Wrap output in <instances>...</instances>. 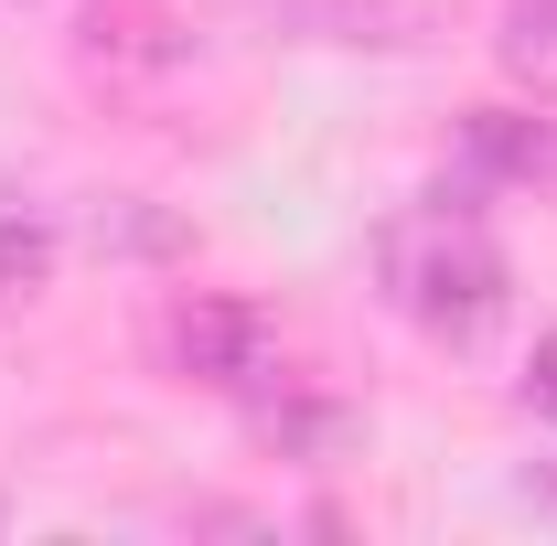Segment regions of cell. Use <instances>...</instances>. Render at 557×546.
Returning a JSON list of instances; mask_svg holds the SVG:
<instances>
[{
    "label": "cell",
    "instance_id": "4",
    "mask_svg": "<svg viewBox=\"0 0 557 546\" xmlns=\"http://www.w3.org/2000/svg\"><path fill=\"white\" fill-rule=\"evenodd\" d=\"M258 439H269L278 461H333V450H354L364 439V418L354 408H333V397H258Z\"/></svg>",
    "mask_w": 557,
    "mask_h": 546
},
{
    "label": "cell",
    "instance_id": "1",
    "mask_svg": "<svg viewBox=\"0 0 557 546\" xmlns=\"http://www.w3.org/2000/svg\"><path fill=\"white\" fill-rule=\"evenodd\" d=\"M375 269H386V300L408 311L429 343H472L504 322V247L483 236V214H461V204H418L386 225V247H375Z\"/></svg>",
    "mask_w": 557,
    "mask_h": 546
},
{
    "label": "cell",
    "instance_id": "2",
    "mask_svg": "<svg viewBox=\"0 0 557 546\" xmlns=\"http://www.w3.org/2000/svg\"><path fill=\"white\" fill-rule=\"evenodd\" d=\"M161 343H172V364H183L194 386H225V397L289 386V375H278V322L258 311V300H236V289H194Z\"/></svg>",
    "mask_w": 557,
    "mask_h": 546
},
{
    "label": "cell",
    "instance_id": "8",
    "mask_svg": "<svg viewBox=\"0 0 557 546\" xmlns=\"http://www.w3.org/2000/svg\"><path fill=\"white\" fill-rule=\"evenodd\" d=\"M97 247H172V225H150V214H97Z\"/></svg>",
    "mask_w": 557,
    "mask_h": 546
},
{
    "label": "cell",
    "instance_id": "7",
    "mask_svg": "<svg viewBox=\"0 0 557 546\" xmlns=\"http://www.w3.org/2000/svg\"><path fill=\"white\" fill-rule=\"evenodd\" d=\"M525 408L557 429V333H536V353H525Z\"/></svg>",
    "mask_w": 557,
    "mask_h": 546
},
{
    "label": "cell",
    "instance_id": "3",
    "mask_svg": "<svg viewBox=\"0 0 557 546\" xmlns=\"http://www.w3.org/2000/svg\"><path fill=\"white\" fill-rule=\"evenodd\" d=\"M461 150H472V172H493V183L557 204V119H536V108H472Z\"/></svg>",
    "mask_w": 557,
    "mask_h": 546
},
{
    "label": "cell",
    "instance_id": "5",
    "mask_svg": "<svg viewBox=\"0 0 557 546\" xmlns=\"http://www.w3.org/2000/svg\"><path fill=\"white\" fill-rule=\"evenodd\" d=\"M493 54H504L515 86L557 97V0H504V11H493Z\"/></svg>",
    "mask_w": 557,
    "mask_h": 546
},
{
    "label": "cell",
    "instance_id": "9",
    "mask_svg": "<svg viewBox=\"0 0 557 546\" xmlns=\"http://www.w3.org/2000/svg\"><path fill=\"white\" fill-rule=\"evenodd\" d=\"M547 504H557V472H547Z\"/></svg>",
    "mask_w": 557,
    "mask_h": 546
},
{
    "label": "cell",
    "instance_id": "6",
    "mask_svg": "<svg viewBox=\"0 0 557 546\" xmlns=\"http://www.w3.org/2000/svg\"><path fill=\"white\" fill-rule=\"evenodd\" d=\"M44 269H54V225L44 214H0V300L44 289Z\"/></svg>",
    "mask_w": 557,
    "mask_h": 546
}]
</instances>
